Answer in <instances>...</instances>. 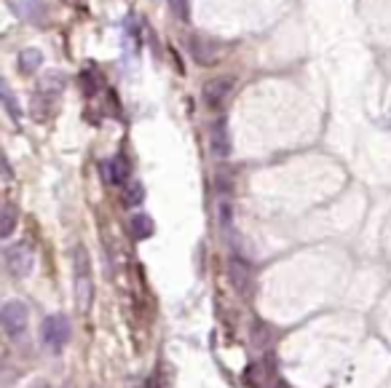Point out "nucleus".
I'll return each mask as SVG.
<instances>
[{
  "instance_id": "nucleus-1",
  "label": "nucleus",
  "mask_w": 391,
  "mask_h": 388,
  "mask_svg": "<svg viewBox=\"0 0 391 388\" xmlns=\"http://www.w3.org/2000/svg\"><path fill=\"white\" fill-rule=\"evenodd\" d=\"M72 268H75V305L81 314H89L94 300V282H91V260L84 247H75L72 252Z\"/></svg>"
},
{
  "instance_id": "nucleus-2",
  "label": "nucleus",
  "mask_w": 391,
  "mask_h": 388,
  "mask_svg": "<svg viewBox=\"0 0 391 388\" xmlns=\"http://www.w3.org/2000/svg\"><path fill=\"white\" fill-rule=\"evenodd\" d=\"M0 321L8 337H19L30 324V308L22 300H8L0 311Z\"/></svg>"
},
{
  "instance_id": "nucleus-3",
  "label": "nucleus",
  "mask_w": 391,
  "mask_h": 388,
  "mask_svg": "<svg viewBox=\"0 0 391 388\" xmlns=\"http://www.w3.org/2000/svg\"><path fill=\"white\" fill-rule=\"evenodd\" d=\"M40 337H43V343H46L52 351H59V348H62V346L70 340L68 316H62V314H52V316L43 318V324H40Z\"/></svg>"
},
{
  "instance_id": "nucleus-4",
  "label": "nucleus",
  "mask_w": 391,
  "mask_h": 388,
  "mask_svg": "<svg viewBox=\"0 0 391 388\" xmlns=\"http://www.w3.org/2000/svg\"><path fill=\"white\" fill-rule=\"evenodd\" d=\"M33 265H35V254L33 249L27 244H14V247L6 249V268L14 279H24L33 273Z\"/></svg>"
},
{
  "instance_id": "nucleus-5",
  "label": "nucleus",
  "mask_w": 391,
  "mask_h": 388,
  "mask_svg": "<svg viewBox=\"0 0 391 388\" xmlns=\"http://www.w3.org/2000/svg\"><path fill=\"white\" fill-rule=\"evenodd\" d=\"M231 91H233V78H228V75H217V78L206 81V83H204V102H206V107H212V110H220V107L225 105V99L231 97Z\"/></svg>"
},
{
  "instance_id": "nucleus-6",
  "label": "nucleus",
  "mask_w": 391,
  "mask_h": 388,
  "mask_svg": "<svg viewBox=\"0 0 391 388\" xmlns=\"http://www.w3.org/2000/svg\"><path fill=\"white\" fill-rule=\"evenodd\" d=\"M209 147H212V156H217V159H228L231 156V131H228V121L225 118H217L215 126H212Z\"/></svg>"
},
{
  "instance_id": "nucleus-7",
  "label": "nucleus",
  "mask_w": 391,
  "mask_h": 388,
  "mask_svg": "<svg viewBox=\"0 0 391 388\" xmlns=\"http://www.w3.org/2000/svg\"><path fill=\"white\" fill-rule=\"evenodd\" d=\"M228 279H231V284H233L236 292L247 295L250 286H252V268L244 263L241 257H233V260L228 263Z\"/></svg>"
},
{
  "instance_id": "nucleus-8",
  "label": "nucleus",
  "mask_w": 391,
  "mask_h": 388,
  "mask_svg": "<svg viewBox=\"0 0 391 388\" xmlns=\"http://www.w3.org/2000/svg\"><path fill=\"white\" fill-rule=\"evenodd\" d=\"M187 49H190V54H193V59H196L199 65H204V67H209V65L217 62L215 43H209V40H204V38H199V35L187 38Z\"/></svg>"
},
{
  "instance_id": "nucleus-9",
  "label": "nucleus",
  "mask_w": 391,
  "mask_h": 388,
  "mask_svg": "<svg viewBox=\"0 0 391 388\" xmlns=\"http://www.w3.org/2000/svg\"><path fill=\"white\" fill-rule=\"evenodd\" d=\"M129 230H132V236H135L137 241H145V239H151L153 236V220L148 217V214H132V220H129Z\"/></svg>"
},
{
  "instance_id": "nucleus-10",
  "label": "nucleus",
  "mask_w": 391,
  "mask_h": 388,
  "mask_svg": "<svg viewBox=\"0 0 391 388\" xmlns=\"http://www.w3.org/2000/svg\"><path fill=\"white\" fill-rule=\"evenodd\" d=\"M19 223V212L14 204H3L0 209V239H11Z\"/></svg>"
},
{
  "instance_id": "nucleus-11",
  "label": "nucleus",
  "mask_w": 391,
  "mask_h": 388,
  "mask_svg": "<svg viewBox=\"0 0 391 388\" xmlns=\"http://www.w3.org/2000/svg\"><path fill=\"white\" fill-rule=\"evenodd\" d=\"M102 172H105V179L110 182V185H118L123 182L126 177H129V166H126V161L123 159H113L102 163Z\"/></svg>"
},
{
  "instance_id": "nucleus-12",
  "label": "nucleus",
  "mask_w": 391,
  "mask_h": 388,
  "mask_svg": "<svg viewBox=\"0 0 391 388\" xmlns=\"http://www.w3.org/2000/svg\"><path fill=\"white\" fill-rule=\"evenodd\" d=\"M40 65H43V54L38 51V49H24V51L19 54V72L30 75V72H35Z\"/></svg>"
},
{
  "instance_id": "nucleus-13",
  "label": "nucleus",
  "mask_w": 391,
  "mask_h": 388,
  "mask_svg": "<svg viewBox=\"0 0 391 388\" xmlns=\"http://www.w3.org/2000/svg\"><path fill=\"white\" fill-rule=\"evenodd\" d=\"M142 198H145V188L139 182H129L126 191H123V204L126 207H137V204H142Z\"/></svg>"
},
{
  "instance_id": "nucleus-14",
  "label": "nucleus",
  "mask_w": 391,
  "mask_h": 388,
  "mask_svg": "<svg viewBox=\"0 0 391 388\" xmlns=\"http://www.w3.org/2000/svg\"><path fill=\"white\" fill-rule=\"evenodd\" d=\"M268 337H271V330H268V324H266V321H255V324H252V343L263 348V346L268 343Z\"/></svg>"
},
{
  "instance_id": "nucleus-15",
  "label": "nucleus",
  "mask_w": 391,
  "mask_h": 388,
  "mask_svg": "<svg viewBox=\"0 0 391 388\" xmlns=\"http://www.w3.org/2000/svg\"><path fill=\"white\" fill-rule=\"evenodd\" d=\"M169 8L180 22H187V0H169Z\"/></svg>"
},
{
  "instance_id": "nucleus-16",
  "label": "nucleus",
  "mask_w": 391,
  "mask_h": 388,
  "mask_svg": "<svg viewBox=\"0 0 391 388\" xmlns=\"http://www.w3.org/2000/svg\"><path fill=\"white\" fill-rule=\"evenodd\" d=\"M3 102H6V110H8V115L17 121L19 118V107L17 102H14V97H11V91H8V86H3Z\"/></svg>"
},
{
  "instance_id": "nucleus-17",
  "label": "nucleus",
  "mask_w": 391,
  "mask_h": 388,
  "mask_svg": "<svg viewBox=\"0 0 391 388\" xmlns=\"http://www.w3.org/2000/svg\"><path fill=\"white\" fill-rule=\"evenodd\" d=\"M33 388H49V383H46V380H38Z\"/></svg>"
}]
</instances>
